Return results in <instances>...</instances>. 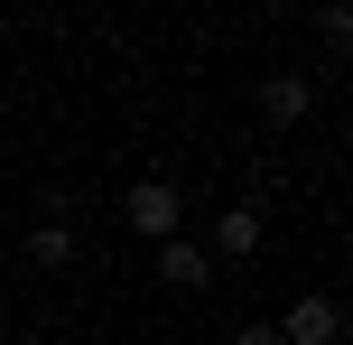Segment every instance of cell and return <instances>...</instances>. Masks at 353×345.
I'll list each match as a JSON object with an SVG mask.
<instances>
[{
	"label": "cell",
	"mask_w": 353,
	"mask_h": 345,
	"mask_svg": "<svg viewBox=\"0 0 353 345\" xmlns=\"http://www.w3.org/2000/svg\"><path fill=\"white\" fill-rule=\"evenodd\" d=\"M232 345H279V327H242V336H232Z\"/></svg>",
	"instance_id": "cell-7"
},
{
	"label": "cell",
	"mask_w": 353,
	"mask_h": 345,
	"mask_svg": "<svg viewBox=\"0 0 353 345\" xmlns=\"http://www.w3.org/2000/svg\"><path fill=\"white\" fill-rule=\"evenodd\" d=\"M121 215H130V234H140V243H176V215H186V196H176L168 178H140V187L121 196Z\"/></svg>",
	"instance_id": "cell-1"
},
{
	"label": "cell",
	"mask_w": 353,
	"mask_h": 345,
	"mask_svg": "<svg viewBox=\"0 0 353 345\" xmlns=\"http://www.w3.org/2000/svg\"><path fill=\"white\" fill-rule=\"evenodd\" d=\"M307 103H316V84H307V75H270V84H261V122H270V131L307 122Z\"/></svg>",
	"instance_id": "cell-3"
},
{
	"label": "cell",
	"mask_w": 353,
	"mask_h": 345,
	"mask_svg": "<svg viewBox=\"0 0 353 345\" xmlns=\"http://www.w3.org/2000/svg\"><path fill=\"white\" fill-rule=\"evenodd\" d=\"M28 261H37V271H65V261H74V234H65V224H37V234H28Z\"/></svg>",
	"instance_id": "cell-6"
},
{
	"label": "cell",
	"mask_w": 353,
	"mask_h": 345,
	"mask_svg": "<svg viewBox=\"0 0 353 345\" xmlns=\"http://www.w3.org/2000/svg\"><path fill=\"white\" fill-rule=\"evenodd\" d=\"M214 252H223V261H251V252H261V205H232V215L214 224Z\"/></svg>",
	"instance_id": "cell-5"
},
{
	"label": "cell",
	"mask_w": 353,
	"mask_h": 345,
	"mask_svg": "<svg viewBox=\"0 0 353 345\" xmlns=\"http://www.w3.org/2000/svg\"><path fill=\"white\" fill-rule=\"evenodd\" d=\"M279 345H344V308H335V299H288Z\"/></svg>",
	"instance_id": "cell-2"
},
{
	"label": "cell",
	"mask_w": 353,
	"mask_h": 345,
	"mask_svg": "<svg viewBox=\"0 0 353 345\" xmlns=\"http://www.w3.org/2000/svg\"><path fill=\"white\" fill-rule=\"evenodd\" d=\"M159 280H168V290H205V280H214V252L176 234V243H159Z\"/></svg>",
	"instance_id": "cell-4"
}]
</instances>
